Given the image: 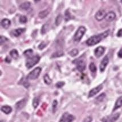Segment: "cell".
Returning <instances> with one entry per match:
<instances>
[{"label":"cell","mask_w":122,"mask_h":122,"mask_svg":"<svg viewBox=\"0 0 122 122\" xmlns=\"http://www.w3.org/2000/svg\"><path fill=\"white\" fill-rule=\"evenodd\" d=\"M106 15V13L105 10H100L95 14V18L97 21H101L104 18H105Z\"/></svg>","instance_id":"cell-7"},{"label":"cell","mask_w":122,"mask_h":122,"mask_svg":"<svg viewBox=\"0 0 122 122\" xmlns=\"http://www.w3.org/2000/svg\"><path fill=\"white\" fill-rule=\"evenodd\" d=\"M58 104V102L56 100L54 101L53 103V106H52V108H53V112H55L56 111V106H57Z\"/></svg>","instance_id":"cell-34"},{"label":"cell","mask_w":122,"mask_h":122,"mask_svg":"<svg viewBox=\"0 0 122 122\" xmlns=\"http://www.w3.org/2000/svg\"><path fill=\"white\" fill-rule=\"evenodd\" d=\"M43 79H44L45 83L46 84H47V85H49L51 83L52 80L51 79V78H50V76L48 75V74L45 75L44 77H43Z\"/></svg>","instance_id":"cell-21"},{"label":"cell","mask_w":122,"mask_h":122,"mask_svg":"<svg viewBox=\"0 0 122 122\" xmlns=\"http://www.w3.org/2000/svg\"><path fill=\"white\" fill-rule=\"evenodd\" d=\"M74 63L76 64V68L80 72H83L86 69L85 61L82 59H78L74 61Z\"/></svg>","instance_id":"cell-5"},{"label":"cell","mask_w":122,"mask_h":122,"mask_svg":"<svg viewBox=\"0 0 122 122\" xmlns=\"http://www.w3.org/2000/svg\"><path fill=\"white\" fill-rule=\"evenodd\" d=\"M63 55L64 53L63 51H56V53H54L51 57V58H55L60 57V56H63Z\"/></svg>","instance_id":"cell-20"},{"label":"cell","mask_w":122,"mask_h":122,"mask_svg":"<svg viewBox=\"0 0 122 122\" xmlns=\"http://www.w3.org/2000/svg\"><path fill=\"white\" fill-rule=\"evenodd\" d=\"M102 88L103 86L102 85H99L97 87H96L92 88V89L90 91L89 94H88V97H89V98H91V97H94V96L96 95V94H98Z\"/></svg>","instance_id":"cell-9"},{"label":"cell","mask_w":122,"mask_h":122,"mask_svg":"<svg viewBox=\"0 0 122 122\" xmlns=\"http://www.w3.org/2000/svg\"><path fill=\"white\" fill-rule=\"evenodd\" d=\"M92 120V117H86V119H85V120H83V122H91Z\"/></svg>","instance_id":"cell-38"},{"label":"cell","mask_w":122,"mask_h":122,"mask_svg":"<svg viewBox=\"0 0 122 122\" xmlns=\"http://www.w3.org/2000/svg\"><path fill=\"white\" fill-rule=\"evenodd\" d=\"M105 97L106 94H104V93H103V94H101L99 96H98V97L96 98V99H97V101H98L99 102H102L103 101L104 99L105 98Z\"/></svg>","instance_id":"cell-31"},{"label":"cell","mask_w":122,"mask_h":122,"mask_svg":"<svg viewBox=\"0 0 122 122\" xmlns=\"http://www.w3.org/2000/svg\"><path fill=\"white\" fill-rule=\"evenodd\" d=\"M105 49L102 46H99L94 51V54L97 58H99L103 54Z\"/></svg>","instance_id":"cell-10"},{"label":"cell","mask_w":122,"mask_h":122,"mask_svg":"<svg viewBox=\"0 0 122 122\" xmlns=\"http://www.w3.org/2000/svg\"><path fill=\"white\" fill-rule=\"evenodd\" d=\"M119 116L120 114L117 113V114L111 115L104 117L102 119V121L103 122H115L118 119V118L119 117Z\"/></svg>","instance_id":"cell-6"},{"label":"cell","mask_w":122,"mask_h":122,"mask_svg":"<svg viewBox=\"0 0 122 122\" xmlns=\"http://www.w3.org/2000/svg\"><path fill=\"white\" fill-rule=\"evenodd\" d=\"M1 122H4V120H1Z\"/></svg>","instance_id":"cell-42"},{"label":"cell","mask_w":122,"mask_h":122,"mask_svg":"<svg viewBox=\"0 0 122 122\" xmlns=\"http://www.w3.org/2000/svg\"><path fill=\"white\" fill-rule=\"evenodd\" d=\"M68 115H69V114L68 112H66L65 114H63V115L61 117L60 120H59V122H66L67 117Z\"/></svg>","instance_id":"cell-27"},{"label":"cell","mask_w":122,"mask_h":122,"mask_svg":"<svg viewBox=\"0 0 122 122\" xmlns=\"http://www.w3.org/2000/svg\"><path fill=\"white\" fill-rule=\"evenodd\" d=\"M49 12H50V11H49V9L45 10L40 11V13H39V14H38L39 17H40V18H45L46 16H47L48 14H49Z\"/></svg>","instance_id":"cell-18"},{"label":"cell","mask_w":122,"mask_h":122,"mask_svg":"<svg viewBox=\"0 0 122 122\" xmlns=\"http://www.w3.org/2000/svg\"><path fill=\"white\" fill-rule=\"evenodd\" d=\"M122 107V96L120 97L117 99V102H116L115 104L114 108L113 109V111H115L117 108H120V107Z\"/></svg>","instance_id":"cell-15"},{"label":"cell","mask_w":122,"mask_h":122,"mask_svg":"<svg viewBox=\"0 0 122 122\" xmlns=\"http://www.w3.org/2000/svg\"><path fill=\"white\" fill-rule=\"evenodd\" d=\"M30 2H25L24 3H22L21 5L20 6V8L21 9V10H27L29 9L30 8Z\"/></svg>","instance_id":"cell-16"},{"label":"cell","mask_w":122,"mask_h":122,"mask_svg":"<svg viewBox=\"0 0 122 122\" xmlns=\"http://www.w3.org/2000/svg\"><path fill=\"white\" fill-rule=\"evenodd\" d=\"M86 29L84 26H81L79 27L77 31L75 33L74 35V41L76 42H79L81 41L83 36H84V34H85Z\"/></svg>","instance_id":"cell-3"},{"label":"cell","mask_w":122,"mask_h":122,"mask_svg":"<svg viewBox=\"0 0 122 122\" xmlns=\"http://www.w3.org/2000/svg\"><path fill=\"white\" fill-rule=\"evenodd\" d=\"M121 2H122V1H121Z\"/></svg>","instance_id":"cell-43"},{"label":"cell","mask_w":122,"mask_h":122,"mask_svg":"<svg viewBox=\"0 0 122 122\" xmlns=\"http://www.w3.org/2000/svg\"><path fill=\"white\" fill-rule=\"evenodd\" d=\"M65 21H69V20H70L71 19V15H70V13L69 10H67L66 12H65Z\"/></svg>","instance_id":"cell-29"},{"label":"cell","mask_w":122,"mask_h":122,"mask_svg":"<svg viewBox=\"0 0 122 122\" xmlns=\"http://www.w3.org/2000/svg\"><path fill=\"white\" fill-rule=\"evenodd\" d=\"M1 26H2L4 29H8L10 26L11 22L9 20V19L5 18L2 20V21H1Z\"/></svg>","instance_id":"cell-14"},{"label":"cell","mask_w":122,"mask_h":122,"mask_svg":"<svg viewBox=\"0 0 122 122\" xmlns=\"http://www.w3.org/2000/svg\"><path fill=\"white\" fill-rule=\"evenodd\" d=\"M117 36L118 37H122V29L119 30L117 33Z\"/></svg>","instance_id":"cell-39"},{"label":"cell","mask_w":122,"mask_h":122,"mask_svg":"<svg viewBox=\"0 0 122 122\" xmlns=\"http://www.w3.org/2000/svg\"><path fill=\"white\" fill-rule=\"evenodd\" d=\"M1 111L5 113L6 114H9L12 111V108L11 107L9 106H4L1 107Z\"/></svg>","instance_id":"cell-17"},{"label":"cell","mask_w":122,"mask_h":122,"mask_svg":"<svg viewBox=\"0 0 122 122\" xmlns=\"http://www.w3.org/2000/svg\"><path fill=\"white\" fill-rule=\"evenodd\" d=\"M108 62H109V59H108V56H104V58L102 59V61L101 64H100L99 68H100V71H101V72H103L105 70L106 67V66H107V65H108Z\"/></svg>","instance_id":"cell-8"},{"label":"cell","mask_w":122,"mask_h":122,"mask_svg":"<svg viewBox=\"0 0 122 122\" xmlns=\"http://www.w3.org/2000/svg\"><path fill=\"white\" fill-rule=\"evenodd\" d=\"M41 70H42L41 68L40 67H36V69L33 70L32 71H31L29 74V75H27V79H31V80L36 79L37 78H38L39 75H40Z\"/></svg>","instance_id":"cell-4"},{"label":"cell","mask_w":122,"mask_h":122,"mask_svg":"<svg viewBox=\"0 0 122 122\" xmlns=\"http://www.w3.org/2000/svg\"><path fill=\"white\" fill-rule=\"evenodd\" d=\"M62 15H61V14H59V15L56 17V22H55V23H56V25L59 26L61 23V22H62Z\"/></svg>","instance_id":"cell-22"},{"label":"cell","mask_w":122,"mask_h":122,"mask_svg":"<svg viewBox=\"0 0 122 122\" xmlns=\"http://www.w3.org/2000/svg\"><path fill=\"white\" fill-rule=\"evenodd\" d=\"M39 103H40V100H39V98H37V97H36V98H34L33 101V106L34 107V108H36L38 106Z\"/></svg>","instance_id":"cell-23"},{"label":"cell","mask_w":122,"mask_h":122,"mask_svg":"<svg viewBox=\"0 0 122 122\" xmlns=\"http://www.w3.org/2000/svg\"><path fill=\"white\" fill-rule=\"evenodd\" d=\"M26 103V99H24L21 100L18 102H17L15 104V108L17 110H21L25 106Z\"/></svg>","instance_id":"cell-11"},{"label":"cell","mask_w":122,"mask_h":122,"mask_svg":"<svg viewBox=\"0 0 122 122\" xmlns=\"http://www.w3.org/2000/svg\"><path fill=\"white\" fill-rule=\"evenodd\" d=\"M46 46H47L46 43L45 42H42L40 45H39L38 48L40 49V50H42V49H44V48Z\"/></svg>","instance_id":"cell-36"},{"label":"cell","mask_w":122,"mask_h":122,"mask_svg":"<svg viewBox=\"0 0 122 122\" xmlns=\"http://www.w3.org/2000/svg\"><path fill=\"white\" fill-rule=\"evenodd\" d=\"M48 29H49V25H48V24H45L43 25L41 29V34H45L46 31L48 30Z\"/></svg>","instance_id":"cell-24"},{"label":"cell","mask_w":122,"mask_h":122,"mask_svg":"<svg viewBox=\"0 0 122 122\" xmlns=\"http://www.w3.org/2000/svg\"><path fill=\"white\" fill-rule=\"evenodd\" d=\"M78 49H72V50L69 53V54L71 56H76L78 55Z\"/></svg>","instance_id":"cell-30"},{"label":"cell","mask_w":122,"mask_h":122,"mask_svg":"<svg viewBox=\"0 0 122 122\" xmlns=\"http://www.w3.org/2000/svg\"><path fill=\"white\" fill-rule=\"evenodd\" d=\"M64 85H65V82L60 81V82H58L56 84V87L58 88H61L62 87H63Z\"/></svg>","instance_id":"cell-35"},{"label":"cell","mask_w":122,"mask_h":122,"mask_svg":"<svg viewBox=\"0 0 122 122\" xmlns=\"http://www.w3.org/2000/svg\"><path fill=\"white\" fill-rule=\"evenodd\" d=\"M74 119H75V117H74L73 115L69 114L67 117L66 122H72Z\"/></svg>","instance_id":"cell-33"},{"label":"cell","mask_w":122,"mask_h":122,"mask_svg":"<svg viewBox=\"0 0 122 122\" xmlns=\"http://www.w3.org/2000/svg\"><path fill=\"white\" fill-rule=\"evenodd\" d=\"M89 69L92 72H95L97 70V67H96L94 63H90V65L89 66Z\"/></svg>","instance_id":"cell-26"},{"label":"cell","mask_w":122,"mask_h":122,"mask_svg":"<svg viewBox=\"0 0 122 122\" xmlns=\"http://www.w3.org/2000/svg\"><path fill=\"white\" fill-rule=\"evenodd\" d=\"M26 29L25 28H19V29H17L14 30L13 31L12 33L13 35L15 37H18L20 35L22 34L23 33H24Z\"/></svg>","instance_id":"cell-13"},{"label":"cell","mask_w":122,"mask_h":122,"mask_svg":"<svg viewBox=\"0 0 122 122\" xmlns=\"http://www.w3.org/2000/svg\"><path fill=\"white\" fill-rule=\"evenodd\" d=\"M40 60V57L38 56H35L33 57L29 58L27 59L26 62V66L27 67V69H31L33 66H35L36 64L38 63Z\"/></svg>","instance_id":"cell-2"},{"label":"cell","mask_w":122,"mask_h":122,"mask_svg":"<svg viewBox=\"0 0 122 122\" xmlns=\"http://www.w3.org/2000/svg\"><path fill=\"white\" fill-rule=\"evenodd\" d=\"M8 41V39L7 38L4 37V36H1V37H0V44H1V45H2L5 42Z\"/></svg>","instance_id":"cell-32"},{"label":"cell","mask_w":122,"mask_h":122,"mask_svg":"<svg viewBox=\"0 0 122 122\" xmlns=\"http://www.w3.org/2000/svg\"><path fill=\"white\" fill-rule=\"evenodd\" d=\"M33 51L31 49H28V50H26L25 51L24 53V54L27 57L30 58V56H31V55L33 54Z\"/></svg>","instance_id":"cell-25"},{"label":"cell","mask_w":122,"mask_h":122,"mask_svg":"<svg viewBox=\"0 0 122 122\" xmlns=\"http://www.w3.org/2000/svg\"><path fill=\"white\" fill-rule=\"evenodd\" d=\"M117 56L120 58H122V49H120L119 50V51L118 52V53H117Z\"/></svg>","instance_id":"cell-40"},{"label":"cell","mask_w":122,"mask_h":122,"mask_svg":"<svg viewBox=\"0 0 122 122\" xmlns=\"http://www.w3.org/2000/svg\"><path fill=\"white\" fill-rule=\"evenodd\" d=\"M116 17V14L114 11H110L107 13L105 17V19L107 21L111 22L115 20Z\"/></svg>","instance_id":"cell-12"},{"label":"cell","mask_w":122,"mask_h":122,"mask_svg":"<svg viewBox=\"0 0 122 122\" xmlns=\"http://www.w3.org/2000/svg\"><path fill=\"white\" fill-rule=\"evenodd\" d=\"M23 85L26 88H28L29 87V83L28 82V81H24V83H23Z\"/></svg>","instance_id":"cell-37"},{"label":"cell","mask_w":122,"mask_h":122,"mask_svg":"<svg viewBox=\"0 0 122 122\" xmlns=\"http://www.w3.org/2000/svg\"><path fill=\"white\" fill-rule=\"evenodd\" d=\"M109 33H110V30H108L107 31H104V33H101V34L91 37L86 41V44L89 46L95 45L99 43L102 40L106 38L108 36Z\"/></svg>","instance_id":"cell-1"},{"label":"cell","mask_w":122,"mask_h":122,"mask_svg":"<svg viewBox=\"0 0 122 122\" xmlns=\"http://www.w3.org/2000/svg\"><path fill=\"white\" fill-rule=\"evenodd\" d=\"M10 55L14 59H17L19 57V54L18 51L15 49H14V50H12L10 52Z\"/></svg>","instance_id":"cell-19"},{"label":"cell","mask_w":122,"mask_h":122,"mask_svg":"<svg viewBox=\"0 0 122 122\" xmlns=\"http://www.w3.org/2000/svg\"><path fill=\"white\" fill-rule=\"evenodd\" d=\"M27 19L25 15H21L20 17V22L21 24H25L27 22Z\"/></svg>","instance_id":"cell-28"},{"label":"cell","mask_w":122,"mask_h":122,"mask_svg":"<svg viewBox=\"0 0 122 122\" xmlns=\"http://www.w3.org/2000/svg\"><path fill=\"white\" fill-rule=\"evenodd\" d=\"M5 62H6V63H10L11 59L10 58H9L8 56H7V57L5 58Z\"/></svg>","instance_id":"cell-41"}]
</instances>
